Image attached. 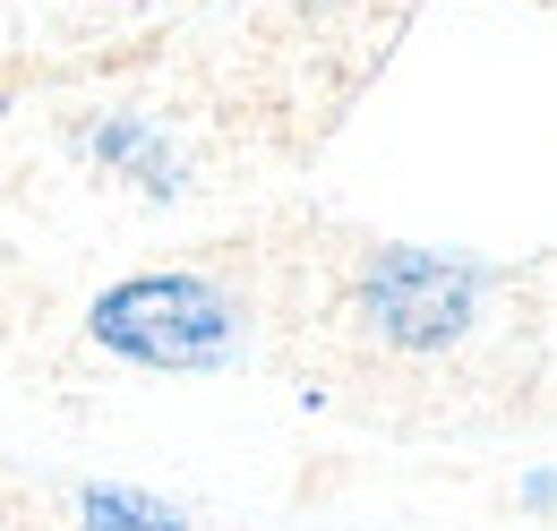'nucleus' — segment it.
I'll use <instances>...</instances> for the list:
<instances>
[{
    "label": "nucleus",
    "mask_w": 557,
    "mask_h": 531,
    "mask_svg": "<svg viewBox=\"0 0 557 531\" xmlns=\"http://www.w3.org/2000/svg\"><path fill=\"white\" fill-rule=\"evenodd\" d=\"M95 343L129 369L154 378H223L249 351V309L232 283H214L198 266H154V274H121L95 309H86Z\"/></svg>",
    "instance_id": "1"
},
{
    "label": "nucleus",
    "mask_w": 557,
    "mask_h": 531,
    "mask_svg": "<svg viewBox=\"0 0 557 531\" xmlns=\"http://www.w3.org/2000/svg\"><path fill=\"white\" fill-rule=\"evenodd\" d=\"M497 274L472 258H446V249H377L360 266V292H351V318L369 326V343L386 351H455L463 334L481 326Z\"/></svg>",
    "instance_id": "2"
},
{
    "label": "nucleus",
    "mask_w": 557,
    "mask_h": 531,
    "mask_svg": "<svg viewBox=\"0 0 557 531\" xmlns=\"http://www.w3.org/2000/svg\"><path fill=\"white\" fill-rule=\"evenodd\" d=\"M77 523L86 531H189V515L172 497H154V489L103 480V489H77Z\"/></svg>",
    "instance_id": "3"
},
{
    "label": "nucleus",
    "mask_w": 557,
    "mask_h": 531,
    "mask_svg": "<svg viewBox=\"0 0 557 531\" xmlns=\"http://www.w3.org/2000/svg\"><path fill=\"white\" fill-rule=\"evenodd\" d=\"M86 146L112 163V172H138L146 189H172L163 172H172V155H163V137L146 129V121H103V129H86Z\"/></svg>",
    "instance_id": "4"
}]
</instances>
